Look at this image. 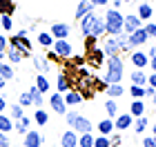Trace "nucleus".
Returning <instances> with one entry per match:
<instances>
[{
	"label": "nucleus",
	"mask_w": 156,
	"mask_h": 147,
	"mask_svg": "<svg viewBox=\"0 0 156 147\" xmlns=\"http://www.w3.org/2000/svg\"><path fill=\"white\" fill-rule=\"evenodd\" d=\"M147 58H156V45H152L147 49Z\"/></svg>",
	"instance_id": "nucleus-54"
},
{
	"label": "nucleus",
	"mask_w": 156,
	"mask_h": 147,
	"mask_svg": "<svg viewBox=\"0 0 156 147\" xmlns=\"http://www.w3.org/2000/svg\"><path fill=\"white\" fill-rule=\"evenodd\" d=\"M143 147H156V138L154 136H143Z\"/></svg>",
	"instance_id": "nucleus-47"
},
{
	"label": "nucleus",
	"mask_w": 156,
	"mask_h": 147,
	"mask_svg": "<svg viewBox=\"0 0 156 147\" xmlns=\"http://www.w3.org/2000/svg\"><path fill=\"white\" fill-rule=\"evenodd\" d=\"M0 131H2V134L13 131V121H11L7 114H0Z\"/></svg>",
	"instance_id": "nucleus-36"
},
{
	"label": "nucleus",
	"mask_w": 156,
	"mask_h": 147,
	"mask_svg": "<svg viewBox=\"0 0 156 147\" xmlns=\"http://www.w3.org/2000/svg\"><path fill=\"white\" fill-rule=\"evenodd\" d=\"M29 129H31V118L29 116H23L18 121H13V131H18L20 136H25Z\"/></svg>",
	"instance_id": "nucleus-21"
},
{
	"label": "nucleus",
	"mask_w": 156,
	"mask_h": 147,
	"mask_svg": "<svg viewBox=\"0 0 156 147\" xmlns=\"http://www.w3.org/2000/svg\"><path fill=\"white\" fill-rule=\"evenodd\" d=\"M120 7H123L120 0H112V9H118V11H120Z\"/></svg>",
	"instance_id": "nucleus-55"
},
{
	"label": "nucleus",
	"mask_w": 156,
	"mask_h": 147,
	"mask_svg": "<svg viewBox=\"0 0 156 147\" xmlns=\"http://www.w3.org/2000/svg\"><path fill=\"white\" fill-rule=\"evenodd\" d=\"M34 87L38 89V92L45 96V94H49V89H51V85H49V78H47V74H38L36 76V82H34Z\"/></svg>",
	"instance_id": "nucleus-26"
},
{
	"label": "nucleus",
	"mask_w": 156,
	"mask_h": 147,
	"mask_svg": "<svg viewBox=\"0 0 156 147\" xmlns=\"http://www.w3.org/2000/svg\"><path fill=\"white\" fill-rule=\"evenodd\" d=\"M0 33H2V25H0Z\"/></svg>",
	"instance_id": "nucleus-61"
},
{
	"label": "nucleus",
	"mask_w": 156,
	"mask_h": 147,
	"mask_svg": "<svg viewBox=\"0 0 156 147\" xmlns=\"http://www.w3.org/2000/svg\"><path fill=\"white\" fill-rule=\"evenodd\" d=\"M129 96H132V100H143V98H145V87L129 85Z\"/></svg>",
	"instance_id": "nucleus-40"
},
{
	"label": "nucleus",
	"mask_w": 156,
	"mask_h": 147,
	"mask_svg": "<svg viewBox=\"0 0 156 147\" xmlns=\"http://www.w3.org/2000/svg\"><path fill=\"white\" fill-rule=\"evenodd\" d=\"M49 33H51L54 40H67L69 33H72V27L65 25V23H54L51 27H49Z\"/></svg>",
	"instance_id": "nucleus-8"
},
{
	"label": "nucleus",
	"mask_w": 156,
	"mask_h": 147,
	"mask_svg": "<svg viewBox=\"0 0 156 147\" xmlns=\"http://www.w3.org/2000/svg\"><path fill=\"white\" fill-rule=\"evenodd\" d=\"M109 143H112V147H120V143H123V134H118V131L109 134Z\"/></svg>",
	"instance_id": "nucleus-45"
},
{
	"label": "nucleus",
	"mask_w": 156,
	"mask_h": 147,
	"mask_svg": "<svg viewBox=\"0 0 156 147\" xmlns=\"http://www.w3.org/2000/svg\"><path fill=\"white\" fill-rule=\"evenodd\" d=\"M96 131L101 136H109L114 134V118H103V121L96 123Z\"/></svg>",
	"instance_id": "nucleus-18"
},
{
	"label": "nucleus",
	"mask_w": 156,
	"mask_h": 147,
	"mask_svg": "<svg viewBox=\"0 0 156 147\" xmlns=\"http://www.w3.org/2000/svg\"><path fill=\"white\" fill-rule=\"evenodd\" d=\"M147 127H150V118H147V116L134 118V125H132V129H134V134H136V136H145Z\"/></svg>",
	"instance_id": "nucleus-19"
},
{
	"label": "nucleus",
	"mask_w": 156,
	"mask_h": 147,
	"mask_svg": "<svg viewBox=\"0 0 156 147\" xmlns=\"http://www.w3.org/2000/svg\"><path fill=\"white\" fill-rule=\"evenodd\" d=\"M16 11V5L11 0H0V16H11Z\"/></svg>",
	"instance_id": "nucleus-38"
},
{
	"label": "nucleus",
	"mask_w": 156,
	"mask_h": 147,
	"mask_svg": "<svg viewBox=\"0 0 156 147\" xmlns=\"http://www.w3.org/2000/svg\"><path fill=\"white\" fill-rule=\"evenodd\" d=\"M152 105H154V107H156V94L152 96Z\"/></svg>",
	"instance_id": "nucleus-59"
},
{
	"label": "nucleus",
	"mask_w": 156,
	"mask_h": 147,
	"mask_svg": "<svg viewBox=\"0 0 156 147\" xmlns=\"http://www.w3.org/2000/svg\"><path fill=\"white\" fill-rule=\"evenodd\" d=\"M89 36L94 38H103L105 36V23H103V16H94V20H91V27H89Z\"/></svg>",
	"instance_id": "nucleus-15"
},
{
	"label": "nucleus",
	"mask_w": 156,
	"mask_h": 147,
	"mask_svg": "<svg viewBox=\"0 0 156 147\" xmlns=\"http://www.w3.org/2000/svg\"><path fill=\"white\" fill-rule=\"evenodd\" d=\"M136 16L143 20V25H145V20H150V18L154 16V7H152L150 2H140V5H138V11H136Z\"/></svg>",
	"instance_id": "nucleus-27"
},
{
	"label": "nucleus",
	"mask_w": 156,
	"mask_h": 147,
	"mask_svg": "<svg viewBox=\"0 0 156 147\" xmlns=\"http://www.w3.org/2000/svg\"><path fill=\"white\" fill-rule=\"evenodd\" d=\"M31 65L38 74H47L49 72V60L47 56H31Z\"/></svg>",
	"instance_id": "nucleus-23"
},
{
	"label": "nucleus",
	"mask_w": 156,
	"mask_h": 147,
	"mask_svg": "<svg viewBox=\"0 0 156 147\" xmlns=\"http://www.w3.org/2000/svg\"><path fill=\"white\" fill-rule=\"evenodd\" d=\"M147 85L156 89V74H150V76H147Z\"/></svg>",
	"instance_id": "nucleus-52"
},
{
	"label": "nucleus",
	"mask_w": 156,
	"mask_h": 147,
	"mask_svg": "<svg viewBox=\"0 0 156 147\" xmlns=\"http://www.w3.org/2000/svg\"><path fill=\"white\" fill-rule=\"evenodd\" d=\"M91 11H96V9L87 2V0H80V2L76 5V16H74V18H76V23H80V20L87 16V13H91Z\"/></svg>",
	"instance_id": "nucleus-22"
},
{
	"label": "nucleus",
	"mask_w": 156,
	"mask_h": 147,
	"mask_svg": "<svg viewBox=\"0 0 156 147\" xmlns=\"http://www.w3.org/2000/svg\"><path fill=\"white\" fill-rule=\"evenodd\" d=\"M105 96L118 100L120 96H125V87H123V85H107V87H105Z\"/></svg>",
	"instance_id": "nucleus-33"
},
{
	"label": "nucleus",
	"mask_w": 156,
	"mask_h": 147,
	"mask_svg": "<svg viewBox=\"0 0 156 147\" xmlns=\"http://www.w3.org/2000/svg\"><path fill=\"white\" fill-rule=\"evenodd\" d=\"M23 145H25V147H42V145H45V134H42V131L29 129V131L23 136Z\"/></svg>",
	"instance_id": "nucleus-7"
},
{
	"label": "nucleus",
	"mask_w": 156,
	"mask_h": 147,
	"mask_svg": "<svg viewBox=\"0 0 156 147\" xmlns=\"http://www.w3.org/2000/svg\"><path fill=\"white\" fill-rule=\"evenodd\" d=\"M134 125V118L129 114H118L114 118V131H118V134H123V131H127Z\"/></svg>",
	"instance_id": "nucleus-12"
},
{
	"label": "nucleus",
	"mask_w": 156,
	"mask_h": 147,
	"mask_svg": "<svg viewBox=\"0 0 156 147\" xmlns=\"http://www.w3.org/2000/svg\"><path fill=\"white\" fill-rule=\"evenodd\" d=\"M101 51L105 54V58H112V56H120V49H118V43H116V36H107L105 43L101 47Z\"/></svg>",
	"instance_id": "nucleus-11"
},
{
	"label": "nucleus",
	"mask_w": 156,
	"mask_h": 147,
	"mask_svg": "<svg viewBox=\"0 0 156 147\" xmlns=\"http://www.w3.org/2000/svg\"><path fill=\"white\" fill-rule=\"evenodd\" d=\"M89 62V65H94V67H98V65H105V54L101 51V47H94V49H89L87 51V58H85Z\"/></svg>",
	"instance_id": "nucleus-17"
},
{
	"label": "nucleus",
	"mask_w": 156,
	"mask_h": 147,
	"mask_svg": "<svg viewBox=\"0 0 156 147\" xmlns=\"http://www.w3.org/2000/svg\"><path fill=\"white\" fill-rule=\"evenodd\" d=\"M103 23H105V33H107V36L123 33V13L118 9H107L105 16H103Z\"/></svg>",
	"instance_id": "nucleus-3"
},
{
	"label": "nucleus",
	"mask_w": 156,
	"mask_h": 147,
	"mask_svg": "<svg viewBox=\"0 0 156 147\" xmlns=\"http://www.w3.org/2000/svg\"><path fill=\"white\" fill-rule=\"evenodd\" d=\"M143 29H145V33H147L150 38H156V23L147 20V25H143Z\"/></svg>",
	"instance_id": "nucleus-44"
},
{
	"label": "nucleus",
	"mask_w": 156,
	"mask_h": 147,
	"mask_svg": "<svg viewBox=\"0 0 156 147\" xmlns=\"http://www.w3.org/2000/svg\"><path fill=\"white\" fill-rule=\"evenodd\" d=\"M120 2H134V0H120Z\"/></svg>",
	"instance_id": "nucleus-60"
},
{
	"label": "nucleus",
	"mask_w": 156,
	"mask_h": 147,
	"mask_svg": "<svg viewBox=\"0 0 156 147\" xmlns=\"http://www.w3.org/2000/svg\"><path fill=\"white\" fill-rule=\"evenodd\" d=\"M7 109H9V114H7V116H9L11 121H18V118H23V116H25V109L20 107L18 103H13V105H9V107H7Z\"/></svg>",
	"instance_id": "nucleus-37"
},
{
	"label": "nucleus",
	"mask_w": 156,
	"mask_h": 147,
	"mask_svg": "<svg viewBox=\"0 0 156 147\" xmlns=\"http://www.w3.org/2000/svg\"><path fill=\"white\" fill-rule=\"evenodd\" d=\"M51 49H54L56 58H72L74 56V45L69 40H54Z\"/></svg>",
	"instance_id": "nucleus-5"
},
{
	"label": "nucleus",
	"mask_w": 156,
	"mask_h": 147,
	"mask_svg": "<svg viewBox=\"0 0 156 147\" xmlns=\"http://www.w3.org/2000/svg\"><path fill=\"white\" fill-rule=\"evenodd\" d=\"M58 143H60V147H78V134L72 131V129H67V131L60 134Z\"/></svg>",
	"instance_id": "nucleus-16"
},
{
	"label": "nucleus",
	"mask_w": 156,
	"mask_h": 147,
	"mask_svg": "<svg viewBox=\"0 0 156 147\" xmlns=\"http://www.w3.org/2000/svg\"><path fill=\"white\" fill-rule=\"evenodd\" d=\"M18 105H20V107H31V96H29V92H23V94H20L18 96Z\"/></svg>",
	"instance_id": "nucleus-43"
},
{
	"label": "nucleus",
	"mask_w": 156,
	"mask_h": 147,
	"mask_svg": "<svg viewBox=\"0 0 156 147\" xmlns=\"http://www.w3.org/2000/svg\"><path fill=\"white\" fill-rule=\"evenodd\" d=\"M87 2L96 9V7H107V5H109V0H87Z\"/></svg>",
	"instance_id": "nucleus-48"
},
{
	"label": "nucleus",
	"mask_w": 156,
	"mask_h": 147,
	"mask_svg": "<svg viewBox=\"0 0 156 147\" xmlns=\"http://www.w3.org/2000/svg\"><path fill=\"white\" fill-rule=\"evenodd\" d=\"M29 96H31V107H36V109H40L42 107V105H45V96H42L40 92H38V89L36 87H29Z\"/></svg>",
	"instance_id": "nucleus-30"
},
{
	"label": "nucleus",
	"mask_w": 156,
	"mask_h": 147,
	"mask_svg": "<svg viewBox=\"0 0 156 147\" xmlns=\"http://www.w3.org/2000/svg\"><path fill=\"white\" fill-rule=\"evenodd\" d=\"M69 89H72L69 76H67V74H60L58 80H56V92H58V94H65V92H69Z\"/></svg>",
	"instance_id": "nucleus-29"
},
{
	"label": "nucleus",
	"mask_w": 156,
	"mask_h": 147,
	"mask_svg": "<svg viewBox=\"0 0 156 147\" xmlns=\"http://www.w3.org/2000/svg\"><path fill=\"white\" fill-rule=\"evenodd\" d=\"M143 27V20H140L136 13H127V16H123V33H134L136 29H140Z\"/></svg>",
	"instance_id": "nucleus-6"
},
{
	"label": "nucleus",
	"mask_w": 156,
	"mask_h": 147,
	"mask_svg": "<svg viewBox=\"0 0 156 147\" xmlns=\"http://www.w3.org/2000/svg\"><path fill=\"white\" fill-rule=\"evenodd\" d=\"M65 121L69 125V129L76 131L78 136H80V134H91V131H94V123H91L85 114H78L76 109H67Z\"/></svg>",
	"instance_id": "nucleus-2"
},
{
	"label": "nucleus",
	"mask_w": 156,
	"mask_h": 147,
	"mask_svg": "<svg viewBox=\"0 0 156 147\" xmlns=\"http://www.w3.org/2000/svg\"><path fill=\"white\" fill-rule=\"evenodd\" d=\"M72 58H74V56H72ZM74 65H76V67H83V65H85V56H76V58H74Z\"/></svg>",
	"instance_id": "nucleus-51"
},
{
	"label": "nucleus",
	"mask_w": 156,
	"mask_h": 147,
	"mask_svg": "<svg viewBox=\"0 0 156 147\" xmlns=\"http://www.w3.org/2000/svg\"><path fill=\"white\" fill-rule=\"evenodd\" d=\"M7 107H9V103H7V98L5 96H0V114H5Z\"/></svg>",
	"instance_id": "nucleus-50"
},
{
	"label": "nucleus",
	"mask_w": 156,
	"mask_h": 147,
	"mask_svg": "<svg viewBox=\"0 0 156 147\" xmlns=\"http://www.w3.org/2000/svg\"><path fill=\"white\" fill-rule=\"evenodd\" d=\"M150 67H152V74H156V58H150Z\"/></svg>",
	"instance_id": "nucleus-56"
},
{
	"label": "nucleus",
	"mask_w": 156,
	"mask_h": 147,
	"mask_svg": "<svg viewBox=\"0 0 156 147\" xmlns=\"http://www.w3.org/2000/svg\"><path fill=\"white\" fill-rule=\"evenodd\" d=\"M127 38H129V45H132V49H138V47H143V45L147 43V40H150V36L145 33V29H143V27H140V29H136L134 33H129Z\"/></svg>",
	"instance_id": "nucleus-13"
},
{
	"label": "nucleus",
	"mask_w": 156,
	"mask_h": 147,
	"mask_svg": "<svg viewBox=\"0 0 156 147\" xmlns=\"http://www.w3.org/2000/svg\"><path fill=\"white\" fill-rule=\"evenodd\" d=\"M9 47L18 49V51L25 56V58H31V56H34V43H31V40L27 38V36H25V38L11 36V38H9Z\"/></svg>",
	"instance_id": "nucleus-4"
},
{
	"label": "nucleus",
	"mask_w": 156,
	"mask_h": 147,
	"mask_svg": "<svg viewBox=\"0 0 156 147\" xmlns=\"http://www.w3.org/2000/svg\"><path fill=\"white\" fill-rule=\"evenodd\" d=\"M7 47H9V38H7L5 33H0V54H5Z\"/></svg>",
	"instance_id": "nucleus-46"
},
{
	"label": "nucleus",
	"mask_w": 156,
	"mask_h": 147,
	"mask_svg": "<svg viewBox=\"0 0 156 147\" xmlns=\"http://www.w3.org/2000/svg\"><path fill=\"white\" fill-rule=\"evenodd\" d=\"M5 60L9 62V65H20V62L25 60V56L18 51V49H13V47H7V51H5Z\"/></svg>",
	"instance_id": "nucleus-24"
},
{
	"label": "nucleus",
	"mask_w": 156,
	"mask_h": 147,
	"mask_svg": "<svg viewBox=\"0 0 156 147\" xmlns=\"http://www.w3.org/2000/svg\"><path fill=\"white\" fill-rule=\"evenodd\" d=\"M154 94H156V89H154V87H150V85H145V96H147V98H152Z\"/></svg>",
	"instance_id": "nucleus-53"
},
{
	"label": "nucleus",
	"mask_w": 156,
	"mask_h": 147,
	"mask_svg": "<svg viewBox=\"0 0 156 147\" xmlns=\"http://www.w3.org/2000/svg\"><path fill=\"white\" fill-rule=\"evenodd\" d=\"M78 147H94V131L78 136Z\"/></svg>",
	"instance_id": "nucleus-39"
},
{
	"label": "nucleus",
	"mask_w": 156,
	"mask_h": 147,
	"mask_svg": "<svg viewBox=\"0 0 156 147\" xmlns=\"http://www.w3.org/2000/svg\"><path fill=\"white\" fill-rule=\"evenodd\" d=\"M42 147H47V145H42Z\"/></svg>",
	"instance_id": "nucleus-62"
},
{
	"label": "nucleus",
	"mask_w": 156,
	"mask_h": 147,
	"mask_svg": "<svg viewBox=\"0 0 156 147\" xmlns=\"http://www.w3.org/2000/svg\"><path fill=\"white\" fill-rule=\"evenodd\" d=\"M125 78V60L120 56H112V58H105V85H123Z\"/></svg>",
	"instance_id": "nucleus-1"
},
{
	"label": "nucleus",
	"mask_w": 156,
	"mask_h": 147,
	"mask_svg": "<svg viewBox=\"0 0 156 147\" xmlns=\"http://www.w3.org/2000/svg\"><path fill=\"white\" fill-rule=\"evenodd\" d=\"M62 100H65L67 109H69V107H78V105H80L85 98H83V94L78 92V89H69V92L62 94Z\"/></svg>",
	"instance_id": "nucleus-14"
},
{
	"label": "nucleus",
	"mask_w": 156,
	"mask_h": 147,
	"mask_svg": "<svg viewBox=\"0 0 156 147\" xmlns=\"http://www.w3.org/2000/svg\"><path fill=\"white\" fill-rule=\"evenodd\" d=\"M129 62L134 65V69H145L147 65H150V58H147L145 51L134 49V51H129Z\"/></svg>",
	"instance_id": "nucleus-10"
},
{
	"label": "nucleus",
	"mask_w": 156,
	"mask_h": 147,
	"mask_svg": "<svg viewBox=\"0 0 156 147\" xmlns=\"http://www.w3.org/2000/svg\"><path fill=\"white\" fill-rule=\"evenodd\" d=\"M132 118H140V116H145L147 114V107H145V103L143 100H132L129 103V111H127Z\"/></svg>",
	"instance_id": "nucleus-20"
},
{
	"label": "nucleus",
	"mask_w": 156,
	"mask_h": 147,
	"mask_svg": "<svg viewBox=\"0 0 156 147\" xmlns=\"http://www.w3.org/2000/svg\"><path fill=\"white\" fill-rule=\"evenodd\" d=\"M116 43H118V49H120V56L134 51L132 45H129V38H127V33H118V36H116Z\"/></svg>",
	"instance_id": "nucleus-32"
},
{
	"label": "nucleus",
	"mask_w": 156,
	"mask_h": 147,
	"mask_svg": "<svg viewBox=\"0 0 156 147\" xmlns=\"http://www.w3.org/2000/svg\"><path fill=\"white\" fill-rule=\"evenodd\" d=\"M36 43H38L40 47L49 49V47L54 45V38H51V33H49V31H38V38H36Z\"/></svg>",
	"instance_id": "nucleus-35"
},
{
	"label": "nucleus",
	"mask_w": 156,
	"mask_h": 147,
	"mask_svg": "<svg viewBox=\"0 0 156 147\" xmlns=\"http://www.w3.org/2000/svg\"><path fill=\"white\" fill-rule=\"evenodd\" d=\"M5 85H7V80H5V78H0V92L5 89Z\"/></svg>",
	"instance_id": "nucleus-57"
},
{
	"label": "nucleus",
	"mask_w": 156,
	"mask_h": 147,
	"mask_svg": "<svg viewBox=\"0 0 156 147\" xmlns=\"http://www.w3.org/2000/svg\"><path fill=\"white\" fill-rule=\"evenodd\" d=\"M105 111H107V118H116L118 116V100L107 98V100H105Z\"/></svg>",
	"instance_id": "nucleus-34"
},
{
	"label": "nucleus",
	"mask_w": 156,
	"mask_h": 147,
	"mask_svg": "<svg viewBox=\"0 0 156 147\" xmlns=\"http://www.w3.org/2000/svg\"><path fill=\"white\" fill-rule=\"evenodd\" d=\"M0 147H11L9 136H7V134H2V131H0Z\"/></svg>",
	"instance_id": "nucleus-49"
},
{
	"label": "nucleus",
	"mask_w": 156,
	"mask_h": 147,
	"mask_svg": "<svg viewBox=\"0 0 156 147\" xmlns=\"http://www.w3.org/2000/svg\"><path fill=\"white\" fill-rule=\"evenodd\" d=\"M94 147H112V143H109V136H94Z\"/></svg>",
	"instance_id": "nucleus-42"
},
{
	"label": "nucleus",
	"mask_w": 156,
	"mask_h": 147,
	"mask_svg": "<svg viewBox=\"0 0 156 147\" xmlns=\"http://www.w3.org/2000/svg\"><path fill=\"white\" fill-rule=\"evenodd\" d=\"M31 123H36L38 127H45V125L49 123V114H47V111L40 107V109H36V111H34V116H31Z\"/></svg>",
	"instance_id": "nucleus-28"
},
{
	"label": "nucleus",
	"mask_w": 156,
	"mask_h": 147,
	"mask_svg": "<svg viewBox=\"0 0 156 147\" xmlns=\"http://www.w3.org/2000/svg\"><path fill=\"white\" fill-rule=\"evenodd\" d=\"M13 76H16V72H13V65H9L7 60L0 62V78H5L7 82L13 80Z\"/></svg>",
	"instance_id": "nucleus-31"
},
{
	"label": "nucleus",
	"mask_w": 156,
	"mask_h": 147,
	"mask_svg": "<svg viewBox=\"0 0 156 147\" xmlns=\"http://www.w3.org/2000/svg\"><path fill=\"white\" fill-rule=\"evenodd\" d=\"M49 107H51V111L58 114V116L67 114V105H65V100H62V94H58V92H54L51 96H49Z\"/></svg>",
	"instance_id": "nucleus-9"
},
{
	"label": "nucleus",
	"mask_w": 156,
	"mask_h": 147,
	"mask_svg": "<svg viewBox=\"0 0 156 147\" xmlns=\"http://www.w3.org/2000/svg\"><path fill=\"white\" fill-rule=\"evenodd\" d=\"M0 25H2V33L13 29V18L11 16H0Z\"/></svg>",
	"instance_id": "nucleus-41"
},
{
	"label": "nucleus",
	"mask_w": 156,
	"mask_h": 147,
	"mask_svg": "<svg viewBox=\"0 0 156 147\" xmlns=\"http://www.w3.org/2000/svg\"><path fill=\"white\" fill-rule=\"evenodd\" d=\"M152 136H154V138H156V123H154V125H152Z\"/></svg>",
	"instance_id": "nucleus-58"
},
{
	"label": "nucleus",
	"mask_w": 156,
	"mask_h": 147,
	"mask_svg": "<svg viewBox=\"0 0 156 147\" xmlns=\"http://www.w3.org/2000/svg\"><path fill=\"white\" fill-rule=\"evenodd\" d=\"M129 82L136 87H145L147 85V74L143 72V69H134V72L129 74Z\"/></svg>",
	"instance_id": "nucleus-25"
}]
</instances>
